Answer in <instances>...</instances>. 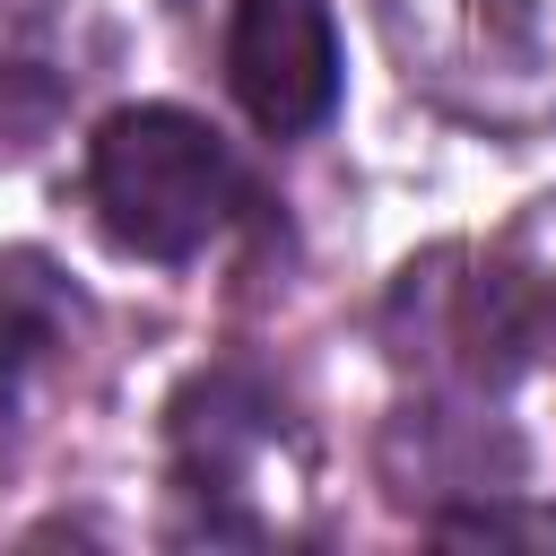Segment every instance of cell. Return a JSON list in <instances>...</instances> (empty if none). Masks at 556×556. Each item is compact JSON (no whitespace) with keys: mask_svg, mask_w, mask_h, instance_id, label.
Returning <instances> with one entry per match:
<instances>
[{"mask_svg":"<svg viewBox=\"0 0 556 556\" xmlns=\"http://www.w3.org/2000/svg\"><path fill=\"white\" fill-rule=\"evenodd\" d=\"M226 78L243 113L278 139L313 130L339 104V26L321 0H243L226 35Z\"/></svg>","mask_w":556,"mask_h":556,"instance_id":"3","label":"cell"},{"mask_svg":"<svg viewBox=\"0 0 556 556\" xmlns=\"http://www.w3.org/2000/svg\"><path fill=\"white\" fill-rule=\"evenodd\" d=\"M87 200L104 235L139 261H191L235 208L226 139L182 104H130L87 148Z\"/></svg>","mask_w":556,"mask_h":556,"instance_id":"2","label":"cell"},{"mask_svg":"<svg viewBox=\"0 0 556 556\" xmlns=\"http://www.w3.org/2000/svg\"><path fill=\"white\" fill-rule=\"evenodd\" d=\"M52 339H61L52 304H35V295L9 278V287H0V434H17L35 382L52 374Z\"/></svg>","mask_w":556,"mask_h":556,"instance_id":"5","label":"cell"},{"mask_svg":"<svg viewBox=\"0 0 556 556\" xmlns=\"http://www.w3.org/2000/svg\"><path fill=\"white\" fill-rule=\"evenodd\" d=\"M96 0H0V156H26L96 78Z\"/></svg>","mask_w":556,"mask_h":556,"instance_id":"4","label":"cell"},{"mask_svg":"<svg viewBox=\"0 0 556 556\" xmlns=\"http://www.w3.org/2000/svg\"><path fill=\"white\" fill-rule=\"evenodd\" d=\"M374 26L426 104L478 130L556 122V0H374Z\"/></svg>","mask_w":556,"mask_h":556,"instance_id":"1","label":"cell"}]
</instances>
